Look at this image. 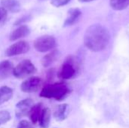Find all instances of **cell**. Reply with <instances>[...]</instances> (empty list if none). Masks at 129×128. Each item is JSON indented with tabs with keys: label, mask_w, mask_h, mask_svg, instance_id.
<instances>
[{
	"label": "cell",
	"mask_w": 129,
	"mask_h": 128,
	"mask_svg": "<svg viewBox=\"0 0 129 128\" xmlns=\"http://www.w3.org/2000/svg\"><path fill=\"white\" fill-rule=\"evenodd\" d=\"M82 11L79 8H71L68 11L67 17L63 23V26H69L73 25L79 18Z\"/></svg>",
	"instance_id": "11"
},
{
	"label": "cell",
	"mask_w": 129,
	"mask_h": 128,
	"mask_svg": "<svg viewBox=\"0 0 129 128\" xmlns=\"http://www.w3.org/2000/svg\"><path fill=\"white\" fill-rule=\"evenodd\" d=\"M11 120V115L6 110L0 111V126L6 124Z\"/></svg>",
	"instance_id": "19"
},
{
	"label": "cell",
	"mask_w": 129,
	"mask_h": 128,
	"mask_svg": "<svg viewBox=\"0 0 129 128\" xmlns=\"http://www.w3.org/2000/svg\"><path fill=\"white\" fill-rule=\"evenodd\" d=\"M30 33V29L26 25H21L19 27H17L16 29L12 31V32L10 34L9 39L11 41H17L20 38L26 37Z\"/></svg>",
	"instance_id": "9"
},
{
	"label": "cell",
	"mask_w": 129,
	"mask_h": 128,
	"mask_svg": "<svg viewBox=\"0 0 129 128\" xmlns=\"http://www.w3.org/2000/svg\"><path fill=\"white\" fill-rule=\"evenodd\" d=\"M70 93V89L63 82H57L45 86L41 92L40 97L47 99H54L57 101H63Z\"/></svg>",
	"instance_id": "2"
},
{
	"label": "cell",
	"mask_w": 129,
	"mask_h": 128,
	"mask_svg": "<svg viewBox=\"0 0 129 128\" xmlns=\"http://www.w3.org/2000/svg\"><path fill=\"white\" fill-rule=\"evenodd\" d=\"M17 128H33L32 123L29 122L26 120H22L19 122Z\"/></svg>",
	"instance_id": "21"
},
{
	"label": "cell",
	"mask_w": 129,
	"mask_h": 128,
	"mask_svg": "<svg viewBox=\"0 0 129 128\" xmlns=\"http://www.w3.org/2000/svg\"><path fill=\"white\" fill-rule=\"evenodd\" d=\"M51 109L48 108H43L40 117L39 118V126L42 128L48 127L51 122Z\"/></svg>",
	"instance_id": "13"
},
{
	"label": "cell",
	"mask_w": 129,
	"mask_h": 128,
	"mask_svg": "<svg viewBox=\"0 0 129 128\" xmlns=\"http://www.w3.org/2000/svg\"><path fill=\"white\" fill-rule=\"evenodd\" d=\"M92 1H94V0H79V2H90Z\"/></svg>",
	"instance_id": "23"
},
{
	"label": "cell",
	"mask_w": 129,
	"mask_h": 128,
	"mask_svg": "<svg viewBox=\"0 0 129 128\" xmlns=\"http://www.w3.org/2000/svg\"><path fill=\"white\" fill-rule=\"evenodd\" d=\"M33 45L37 51L43 53L54 49L57 46V41L51 35H42L35 40Z\"/></svg>",
	"instance_id": "4"
},
{
	"label": "cell",
	"mask_w": 129,
	"mask_h": 128,
	"mask_svg": "<svg viewBox=\"0 0 129 128\" xmlns=\"http://www.w3.org/2000/svg\"><path fill=\"white\" fill-rule=\"evenodd\" d=\"M110 40L108 29L101 24H93L85 31L84 35V44L85 47L93 52H99L104 50Z\"/></svg>",
	"instance_id": "1"
},
{
	"label": "cell",
	"mask_w": 129,
	"mask_h": 128,
	"mask_svg": "<svg viewBox=\"0 0 129 128\" xmlns=\"http://www.w3.org/2000/svg\"><path fill=\"white\" fill-rule=\"evenodd\" d=\"M36 68L29 60H24L18 63L13 69V75L17 78H24L33 75Z\"/></svg>",
	"instance_id": "3"
},
{
	"label": "cell",
	"mask_w": 129,
	"mask_h": 128,
	"mask_svg": "<svg viewBox=\"0 0 129 128\" xmlns=\"http://www.w3.org/2000/svg\"><path fill=\"white\" fill-rule=\"evenodd\" d=\"M43 108H42V104L41 103H37L36 105H34L29 114V118L32 121L33 124H36L39 121V118L40 117L41 112L42 111Z\"/></svg>",
	"instance_id": "16"
},
{
	"label": "cell",
	"mask_w": 129,
	"mask_h": 128,
	"mask_svg": "<svg viewBox=\"0 0 129 128\" xmlns=\"http://www.w3.org/2000/svg\"><path fill=\"white\" fill-rule=\"evenodd\" d=\"M60 55V53L57 50H53L51 51L49 54H46L42 60V64L44 67H48L50 66L53 63H54L58 57Z\"/></svg>",
	"instance_id": "15"
},
{
	"label": "cell",
	"mask_w": 129,
	"mask_h": 128,
	"mask_svg": "<svg viewBox=\"0 0 129 128\" xmlns=\"http://www.w3.org/2000/svg\"><path fill=\"white\" fill-rule=\"evenodd\" d=\"M42 84V80L39 77H30L20 85V90L24 93H34L38 91Z\"/></svg>",
	"instance_id": "8"
},
{
	"label": "cell",
	"mask_w": 129,
	"mask_h": 128,
	"mask_svg": "<svg viewBox=\"0 0 129 128\" xmlns=\"http://www.w3.org/2000/svg\"><path fill=\"white\" fill-rule=\"evenodd\" d=\"M110 7L116 11H122L129 5V0H110Z\"/></svg>",
	"instance_id": "18"
},
{
	"label": "cell",
	"mask_w": 129,
	"mask_h": 128,
	"mask_svg": "<svg viewBox=\"0 0 129 128\" xmlns=\"http://www.w3.org/2000/svg\"><path fill=\"white\" fill-rule=\"evenodd\" d=\"M34 106V102L32 99L27 98L17 103L15 106V115L18 118L26 117L29 115L33 106Z\"/></svg>",
	"instance_id": "7"
},
{
	"label": "cell",
	"mask_w": 129,
	"mask_h": 128,
	"mask_svg": "<svg viewBox=\"0 0 129 128\" xmlns=\"http://www.w3.org/2000/svg\"><path fill=\"white\" fill-rule=\"evenodd\" d=\"M29 45L27 41H20L9 46L5 51V54L8 57L20 55L27 53L29 51Z\"/></svg>",
	"instance_id": "6"
},
{
	"label": "cell",
	"mask_w": 129,
	"mask_h": 128,
	"mask_svg": "<svg viewBox=\"0 0 129 128\" xmlns=\"http://www.w3.org/2000/svg\"><path fill=\"white\" fill-rule=\"evenodd\" d=\"M70 1L71 0H51V4L56 8H59L67 5Z\"/></svg>",
	"instance_id": "20"
},
{
	"label": "cell",
	"mask_w": 129,
	"mask_h": 128,
	"mask_svg": "<svg viewBox=\"0 0 129 128\" xmlns=\"http://www.w3.org/2000/svg\"><path fill=\"white\" fill-rule=\"evenodd\" d=\"M13 96V90L8 86L0 88V105L8 102Z\"/></svg>",
	"instance_id": "17"
},
{
	"label": "cell",
	"mask_w": 129,
	"mask_h": 128,
	"mask_svg": "<svg viewBox=\"0 0 129 128\" xmlns=\"http://www.w3.org/2000/svg\"><path fill=\"white\" fill-rule=\"evenodd\" d=\"M7 14V10L3 7H0V21H2L6 18Z\"/></svg>",
	"instance_id": "22"
},
{
	"label": "cell",
	"mask_w": 129,
	"mask_h": 128,
	"mask_svg": "<svg viewBox=\"0 0 129 128\" xmlns=\"http://www.w3.org/2000/svg\"><path fill=\"white\" fill-rule=\"evenodd\" d=\"M2 7L12 13H17L20 11L21 5L20 2L17 0H2Z\"/></svg>",
	"instance_id": "12"
},
{
	"label": "cell",
	"mask_w": 129,
	"mask_h": 128,
	"mask_svg": "<svg viewBox=\"0 0 129 128\" xmlns=\"http://www.w3.org/2000/svg\"><path fill=\"white\" fill-rule=\"evenodd\" d=\"M76 74V69L74 67L73 59L71 57H68L66 59L65 62L61 66L58 73L57 76L60 79L67 80L72 78Z\"/></svg>",
	"instance_id": "5"
},
{
	"label": "cell",
	"mask_w": 129,
	"mask_h": 128,
	"mask_svg": "<svg viewBox=\"0 0 129 128\" xmlns=\"http://www.w3.org/2000/svg\"><path fill=\"white\" fill-rule=\"evenodd\" d=\"M68 106H69L67 104H61L56 107L54 112V117L55 120L57 121H62L67 118Z\"/></svg>",
	"instance_id": "14"
},
{
	"label": "cell",
	"mask_w": 129,
	"mask_h": 128,
	"mask_svg": "<svg viewBox=\"0 0 129 128\" xmlns=\"http://www.w3.org/2000/svg\"><path fill=\"white\" fill-rule=\"evenodd\" d=\"M13 64L9 60H3L0 62V80L8 78L13 73Z\"/></svg>",
	"instance_id": "10"
}]
</instances>
